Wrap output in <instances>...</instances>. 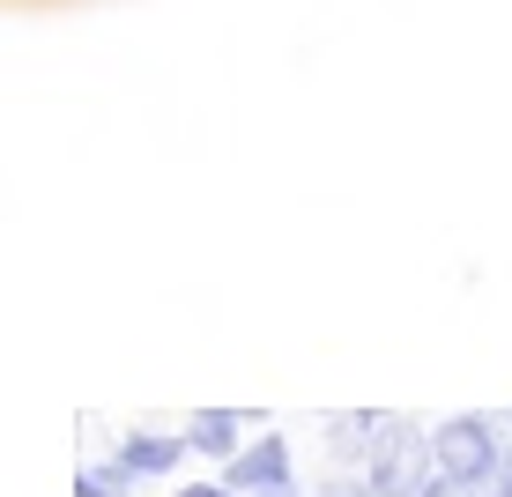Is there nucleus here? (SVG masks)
<instances>
[{"mask_svg":"<svg viewBox=\"0 0 512 497\" xmlns=\"http://www.w3.org/2000/svg\"><path fill=\"white\" fill-rule=\"evenodd\" d=\"M416 497H490V490H483V483H461V475H438V468H431V483H423Z\"/></svg>","mask_w":512,"mask_h":497,"instance_id":"8","label":"nucleus"},{"mask_svg":"<svg viewBox=\"0 0 512 497\" xmlns=\"http://www.w3.org/2000/svg\"><path fill=\"white\" fill-rule=\"evenodd\" d=\"M505 431H512V416H505Z\"/></svg>","mask_w":512,"mask_h":497,"instance_id":"13","label":"nucleus"},{"mask_svg":"<svg viewBox=\"0 0 512 497\" xmlns=\"http://www.w3.org/2000/svg\"><path fill=\"white\" fill-rule=\"evenodd\" d=\"M364 483H372V497H416L431 483V431H416V423L394 416V431H386V446L372 453Z\"/></svg>","mask_w":512,"mask_h":497,"instance_id":"2","label":"nucleus"},{"mask_svg":"<svg viewBox=\"0 0 512 497\" xmlns=\"http://www.w3.org/2000/svg\"><path fill=\"white\" fill-rule=\"evenodd\" d=\"M171 497H238V490H231V483L216 475V483H186V490H171Z\"/></svg>","mask_w":512,"mask_h":497,"instance_id":"10","label":"nucleus"},{"mask_svg":"<svg viewBox=\"0 0 512 497\" xmlns=\"http://www.w3.org/2000/svg\"><path fill=\"white\" fill-rule=\"evenodd\" d=\"M505 446H512L505 416H483V408H461V416L431 423V468L461 475V483H483V490H490V475H498Z\"/></svg>","mask_w":512,"mask_h":497,"instance_id":"1","label":"nucleus"},{"mask_svg":"<svg viewBox=\"0 0 512 497\" xmlns=\"http://www.w3.org/2000/svg\"><path fill=\"white\" fill-rule=\"evenodd\" d=\"M490 497H512V446H505V460H498V475H490Z\"/></svg>","mask_w":512,"mask_h":497,"instance_id":"11","label":"nucleus"},{"mask_svg":"<svg viewBox=\"0 0 512 497\" xmlns=\"http://www.w3.org/2000/svg\"><path fill=\"white\" fill-rule=\"evenodd\" d=\"M134 483H141V475L119 453L97 460V468H75V497H134Z\"/></svg>","mask_w":512,"mask_h":497,"instance_id":"7","label":"nucleus"},{"mask_svg":"<svg viewBox=\"0 0 512 497\" xmlns=\"http://www.w3.org/2000/svg\"><path fill=\"white\" fill-rule=\"evenodd\" d=\"M186 431H127L119 438V460L141 475V483H164V475H179V460H186Z\"/></svg>","mask_w":512,"mask_h":497,"instance_id":"6","label":"nucleus"},{"mask_svg":"<svg viewBox=\"0 0 512 497\" xmlns=\"http://www.w3.org/2000/svg\"><path fill=\"white\" fill-rule=\"evenodd\" d=\"M186 446L201 453V460H216V468H231L253 438H245V416H238V408H193V416H186Z\"/></svg>","mask_w":512,"mask_h":497,"instance_id":"5","label":"nucleus"},{"mask_svg":"<svg viewBox=\"0 0 512 497\" xmlns=\"http://www.w3.org/2000/svg\"><path fill=\"white\" fill-rule=\"evenodd\" d=\"M223 483H231L238 497H260V490H290L297 468H290V438L282 431H260L253 446H245L231 468H223Z\"/></svg>","mask_w":512,"mask_h":497,"instance_id":"3","label":"nucleus"},{"mask_svg":"<svg viewBox=\"0 0 512 497\" xmlns=\"http://www.w3.org/2000/svg\"><path fill=\"white\" fill-rule=\"evenodd\" d=\"M312 497H372V483H364V475H349V468H342V475H327V483L312 490Z\"/></svg>","mask_w":512,"mask_h":497,"instance_id":"9","label":"nucleus"},{"mask_svg":"<svg viewBox=\"0 0 512 497\" xmlns=\"http://www.w3.org/2000/svg\"><path fill=\"white\" fill-rule=\"evenodd\" d=\"M260 497H305V490H297V483H290V490H260Z\"/></svg>","mask_w":512,"mask_h":497,"instance_id":"12","label":"nucleus"},{"mask_svg":"<svg viewBox=\"0 0 512 497\" xmlns=\"http://www.w3.org/2000/svg\"><path fill=\"white\" fill-rule=\"evenodd\" d=\"M386 431H394V416L386 408H349V416H327V453L342 460L349 475L372 468V453L386 446Z\"/></svg>","mask_w":512,"mask_h":497,"instance_id":"4","label":"nucleus"}]
</instances>
